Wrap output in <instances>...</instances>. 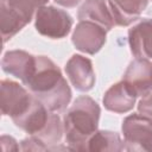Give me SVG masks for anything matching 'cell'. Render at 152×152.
Wrapping results in <instances>:
<instances>
[{
  "mask_svg": "<svg viewBox=\"0 0 152 152\" xmlns=\"http://www.w3.org/2000/svg\"><path fill=\"white\" fill-rule=\"evenodd\" d=\"M23 84L51 112L64 110L71 100V89L61 69L46 56H36L34 66Z\"/></svg>",
  "mask_w": 152,
  "mask_h": 152,
  "instance_id": "cell-1",
  "label": "cell"
},
{
  "mask_svg": "<svg viewBox=\"0 0 152 152\" xmlns=\"http://www.w3.org/2000/svg\"><path fill=\"white\" fill-rule=\"evenodd\" d=\"M101 108L88 95L78 96L63 119L66 147L72 151H86L89 138L97 131Z\"/></svg>",
  "mask_w": 152,
  "mask_h": 152,
  "instance_id": "cell-2",
  "label": "cell"
},
{
  "mask_svg": "<svg viewBox=\"0 0 152 152\" xmlns=\"http://www.w3.org/2000/svg\"><path fill=\"white\" fill-rule=\"evenodd\" d=\"M34 96L19 83L11 80L0 82V106L2 115H8L12 121L25 115L34 102Z\"/></svg>",
  "mask_w": 152,
  "mask_h": 152,
  "instance_id": "cell-3",
  "label": "cell"
},
{
  "mask_svg": "<svg viewBox=\"0 0 152 152\" xmlns=\"http://www.w3.org/2000/svg\"><path fill=\"white\" fill-rule=\"evenodd\" d=\"M72 23V18L66 11L55 6H43L36 12L34 27L37 32L51 39L66 37Z\"/></svg>",
  "mask_w": 152,
  "mask_h": 152,
  "instance_id": "cell-4",
  "label": "cell"
},
{
  "mask_svg": "<svg viewBox=\"0 0 152 152\" xmlns=\"http://www.w3.org/2000/svg\"><path fill=\"white\" fill-rule=\"evenodd\" d=\"M121 131L124 134L126 151H148L152 152V120L133 113L122 121Z\"/></svg>",
  "mask_w": 152,
  "mask_h": 152,
  "instance_id": "cell-5",
  "label": "cell"
},
{
  "mask_svg": "<svg viewBox=\"0 0 152 152\" xmlns=\"http://www.w3.org/2000/svg\"><path fill=\"white\" fill-rule=\"evenodd\" d=\"M107 32V30L96 23L80 20L74 28L71 42L78 51L88 55H95L104 45Z\"/></svg>",
  "mask_w": 152,
  "mask_h": 152,
  "instance_id": "cell-6",
  "label": "cell"
},
{
  "mask_svg": "<svg viewBox=\"0 0 152 152\" xmlns=\"http://www.w3.org/2000/svg\"><path fill=\"white\" fill-rule=\"evenodd\" d=\"M65 74L74 88L78 91H89L95 86V71L89 58L72 55L65 64Z\"/></svg>",
  "mask_w": 152,
  "mask_h": 152,
  "instance_id": "cell-7",
  "label": "cell"
},
{
  "mask_svg": "<svg viewBox=\"0 0 152 152\" xmlns=\"http://www.w3.org/2000/svg\"><path fill=\"white\" fill-rule=\"evenodd\" d=\"M122 81H125L137 96H144L152 91V63L148 59L134 58L127 66Z\"/></svg>",
  "mask_w": 152,
  "mask_h": 152,
  "instance_id": "cell-8",
  "label": "cell"
},
{
  "mask_svg": "<svg viewBox=\"0 0 152 152\" xmlns=\"http://www.w3.org/2000/svg\"><path fill=\"white\" fill-rule=\"evenodd\" d=\"M128 43L135 58L152 59V18L141 19L128 30Z\"/></svg>",
  "mask_w": 152,
  "mask_h": 152,
  "instance_id": "cell-9",
  "label": "cell"
},
{
  "mask_svg": "<svg viewBox=\"0 0 152 152\" xmlns=\"http://www.w3.org/2000/svg\"><path fill=\"white\" fill-rule=\"evenodd\" d=\"M135 93L125 81L113 84L103 96V106L107 110L124 114L133 109L137 100Z\"/></svg>",
  "mask_w": 152,
  "mask_h": 152,
  "instance_id": "cell-10",
  "label": "cell"
},
{
  "mask_svg": "<svg viewBox=\"0 0 152 152\" xmlns=\"http://www.w3.org/2000/svg\"><path fill=\"white\" fill-rule=\"evenodd\" d=\"M36 62V56L24 50H11L5 52L1 59V68L4 72L19 78L24 82L31 74Z\"/></svg>",
  "mask_w": 152,
  "mask_h": 152,
  "instance_id": "cell-11",
  "label": "cell"
},
{
  "mask_svg": "<svg viewBox=\"0 0 152 152\" xmlns=\"http://www.w3.org/2000/svg\"><path fill=\"white\" fill-rule=\"evenodd\" d=\"M108 7L118 26H128L140 18L148 0H108Z\"/></svg>",
  "mask_w": 152,
  "mask_h": 152,
  "instance_id": "cell-12",
  "label": "cell"
},
{
  "mask_svg": "<svg viewBox=\"0 0 152 152\" xmlns=\"http://www.w3.org/2000/svg\"><path fill=\"white\" fill-rule=\"evenodd\" d=\"M78 20H89L110 31L115 23L108 4L104 0H86L77 11Z\"/></svg>",
  "mask_w": 152,
  "mask_h": 152,
  "instance_id": "cell-13",
  "label": "cell"
},
{
  "mask_svg": "<svg viewBox=\"0 0 152 152\" xmlns=\"http://www.w3.org/2000/svg\"><path fill=\"white\" fill-rule=\"evenodd\" d=\"M0 13H1V15H0V28H1V36H2V42L4 43L10 40L24 26H26L28 24L19 13L13 11L5 1H1Z\"/></svg>",
  "mask_w": 152,
  "mask_h": 152,
  "instance_id": "cell-14",
  "label": "cell"
},
{
  "mask_svg": "<svg viewBox=\"0 0 152 152\" xmlns=\"http://www.w3.org/2000/svg\"><path fill=\"white\" fill-rule=\"evenodd\" d=\"M125 141L121 140L116 132L110 131H96L88 140L86 151H124Z\"/></svg>",
  "mask_w": 152,
  "mask_h": 152,
  "instance_id": "cell-15",
  "label": "cell"
},
{
  "mask_svg": "<svg viewBox=\"0 0 152 152\" xmlns=\"http://www.w3.org/2000/svg\"><path fill=\"white\" fill-rule=\"evenodd\" d=\"M63 133H64V126L63 122L61 121V118L55 112H51L46 125L37 135H34V138H37L40 142H43L49 150H53L55 145H58L61 142Z\"/></svg>",
  "mask_w": 152,
  "mask_h": 152,
  "instance_id": "cell-16",
  "label": "cell"
},
{
  "mask_svg": "<svg viewBox=\"0 0 152 152\" xmlns=\"http://www.w3.org/2000/svg\"><path fill=\"white\" fill-rule=\"evenodd\" d=\"M5 1L13 11L19 13L27 23L32 20L36 11L45 6L49 0H1Z\"/></svg>",
  "mask_w": 152,
  "mask_h": 152,
  "instance_id": "cell-17",
  "label": "cell"
},
{
  "mask_svg": "<svg viewBox=\"0 0 152 152\" xmlns=\"http://www.w3.org/2000/svg\"><path fill=\"white\" fill-rule=\"evenodd\" d=\"M20 150L21 151H49V148L43 142H40L37 138L31 135L30 138H26L21 141Z\"/></svg>",
  "mask_w": 152,
  "mask_h": 152,
  "instance_id": "cell-18",
  "label": "cell"
},
{
  "mask_svg": "<svg viewBox=\"0 0 152 152\" xmlns=\"http://www.w3.org/2000/svg\"><path fill=\"white\" fill-rule=\"evenodd\" d=\"M138 113L152 120V91L141 97L138 103Z\"/></svg>",
  "mask_w": 152,
  "mask_h": 152,
  "instance_id": "cell-19",
  "label": "cell"
},
{
  "mask_svg": "<svg viewBox=\"0 0 152 152\" xmlns=\"http://www.w3.org/2000/svg\"><path fill=\"white\" fill-rule=\"evenodd\" d=\"M1 147H2L4 152H7V151H19L20 150V146L17 144L15 139L12 138V137H8V135H2L1 137Z\"/></svg>",
  "mask_w": 152,
  "mask_h": 152,
  "instance_id": "cell-20",
  "label": "cell"
},
{
  "mask_svg": "<svg viewBox=\"0 0 152 152\" xmlns=\"http://www.w3.org/2000/svg\"><path fill=\"white\" fill-rule=\"evenodd\" d=\"M57 5L66 7V8H71V7H76L82 0H53Z\"/></svg>",
  "mask_w": 152,
  "mask_h": 152,
  "instance_id": "cell-21",
  "label": "cell"
}]
</instances>
